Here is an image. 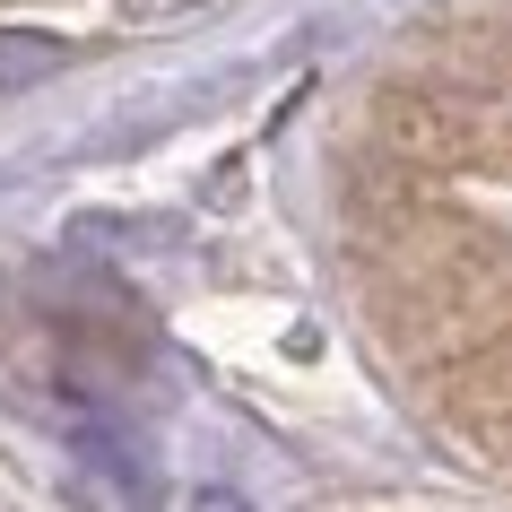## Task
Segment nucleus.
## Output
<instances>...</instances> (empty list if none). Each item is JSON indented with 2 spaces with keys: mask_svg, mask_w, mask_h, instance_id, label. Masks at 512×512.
<instances>
[{
  "mask_svg": "<svg viewBox=\"0 0 512 512\" xmlns=\"http://www.w3.org/2000/svg\"><path fill=\"white\" fill-rule=\"evenodd\" d=\"M191 512H252V504H243L235 486H200V504H191Z\"/></svg>",
  "mask_w": 512,
  "mask_h": 512,
  "instance_id": "20e7f679",
  "label": "nucleus"
},
{
  "mask_svg": "<svg viewBox=\"0 0 512 512\" xmlns=\"http://www.w3.org/2000/svg\"><path fill=\"white\" fill-rule=\"evenodd\" d=\"M0 512H18V504H0Z\"/></svg>",
  "mask_w": 512,
  "mask_h": 512,
  "instance_id": "39448f33",
  "label": "nucleus"
},
{
  "mask_svg": "<svg viewBox=\"0 0 512 512\" xmlns=\"http://www.w3.org/2000/svg\"><path fill=\"white\" fill-rule=\"evenodd\" d=\"M183 9H200V0H122L131 27H157V18H183Z\"/></svg>",
  "mask_w": 512,
  "mask_h": 512,
  "instance_id": "7ed1b4c3",
  "label": "nucleus"
},
{
  "mask_svg": "<svg viewBox=\"0 0 512 512\" xmlns=\"http://www.w3.org/2000/svg\"><path fill=\"white\" fill-rule=\"evenodd\" d=\"M61 61H70V44H61V35H44V27H0V96L61 79Z\"/></svg>",
  "mask_w": 512,
  "mask_h": 512,
  "instance_id": "f03ea898",
  "label": "nucleus"
},
{
  "mask_svg": "<svg viewBox=\"0 0 512 512\" xmlns=\"http://www.w3.org/2000/svg\"><path fill=\"white\" fill-rule=\"evenodd\" d=\"M443 417H452V434L478 460H495L512 478V330L486 339V348H469L452 374H443Z\"/></svg>",
  "mask_w": 512,
  "mask_h": 512,
  "instance_id": "f257e3e1",
  "label": "nucleus"
}]
</instances>
